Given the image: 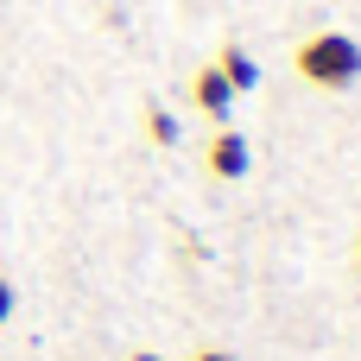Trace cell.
Here are the masks:
<instances>
[{
    "instance_id": "obj_3",
    "label": "cell",
    "mask_w": 361,
    "mask_h": 361,
    "mask_svg": "<svg viewBox=\"0 0 361 361\" xmlns=\"http://www.w3.org/2000/svg\"><path fill=\"white\" fill-rule=\"evenodd\" d=\"M190 102H197V114L209 121V127H228V114H235V89L222 82V70L216 63H197V76H190Z\"/></svg>"
},
{
    "instance_id": "obj_9",
    "label": "cell",
    "mask_w": 361,
    "mask_h": 361,
    "mask_svg": "<svg viewBox=\"0 0 361 361\" xmlns=\"http://www.w3.org/2000/svg\"><path fill=\"white\" fill-rule=\"evenodd\" d=\"M355 279H361V235H355Z\"/></svg>"
},
{
    "instance_id": "obj_7",
    "label": "cell",
    "mask_w": 361,
    "mask_h": 361,
    "mask_svg": "<svg viewBox=\"0 0 361 361\" xmlns=\"http://www.w3.org/2000/svg\"><path fill=\"white\" fill-rule=\"evenodd\" d=\"M184 361H235V355H228V349H216V343H203V349H190Z\"/></svg>"
},
{
    "instance_id": "obj_2",
    "label": "cell",
    "mask_w": 361,
    "mask_h": 361,
    "mask_svg": "<svg viewBox=\"0 0 361 361\" xmlns=\"http://www.w3.org/2000/svg\"><path fill=\"white\" fill-rule=\"evenodd\" d=\"M203 171H209L216 184H241V178L254 171V146H247V133L216 127V133L203 140Z\"/></svg>"
},
{
    "instance_id": "obj_8",
    "label": "cell",
    "mask_w": 361,
    "mask_h": 361,
    "mask_svg": "<svg viewBox=\"0 0 361 361\" xmlns=\"http://www.w3.org/2000/svg\"><path fill=\"white\" fill-rule=\"evenodd\" d=\"M127 361H165V355H159V349H133Z\"/></svg>"
},
{
    "instance_id": "obj_5",
    "label": "cell",
    "mask_w": 361,
    "mask_h": 361,
    "mask_svg": "<svg viewBox=\"0 0 361 361\" xmlns=\"http://www.w3.org/2000/svg\"><path fill=\"white\" fill-rule=\"evenodd\" d=\"M140 133H146L159 152H171V146H178V114H171L165 102H140Z\"/></svg>"
},
{
    "instance_id": "obj_1",
    "label": "cell",
    "mask_w": 361,
    "mask_h": 361,
    "mask_svg": "<svg viewBox=\"0 0 361 361\" xmlns=\"http://www.w3.org/2000/svg\"><path fill=\"white\" fill-rule=\"evenodd\" d=\"M292 70H298V82H311L324 95H343V89L361 82V38L355 32H336V25L305 32L292 44Z\"/></svg>"
},
{
    "instance_id": "obj_6",
    "label": "cell",
    "mask_w": 361,
    "mask_h": 361,
    "mask_svg": "<svg viewBox=\"0 0 361 361\" xmlns=\"http://www.w3.org/2000/svg\"><path fill=\"white\" fill-rule=\"evenodd\" d=\"M13 305H19V292H13V279H6V273H0V324H6V317H13Z\"/></svg>"
},
{
    "instance_id": "obj_4",
    "label": "cell",
    "mask_w": 361,
    "mask_h": 361,
    "mask_svg": "<svg viewBox=\"0 0 361 361\" xmlns=\"http://www.w3.org/2000/svg\"><path fill=\"white\" fill-rule=\"evenodd\" d=\"M216 70H222V82L235 89V95H254L260 89V57L247 51V44H235V38H222L216 44V57H209Z\"/></svg>"
}]
</instances>
